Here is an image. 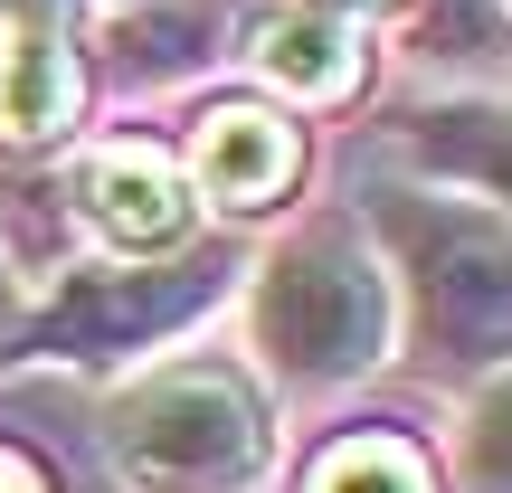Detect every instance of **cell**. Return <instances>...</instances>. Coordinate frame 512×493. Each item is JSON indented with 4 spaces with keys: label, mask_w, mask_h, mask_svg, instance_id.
Segmentation results:
<instances>
[{
    "label": "cell",
    "mask_w": 512,
    "mask_h": 493,
    "mask_svg": "<svg viewBox=\"0 0 512 493\" xmlns=\"http://www.w3.org/2000/svg\"><path fill=\"white\" fill-rule=\"evenodd\" d=\"M67 124H76L67 19H10V38H0V143H57Z\"/></svg>",
    "instance_id": "obj_7"
},
{
    "label": "cell",
    "mask_w": 512,
    "mask_h": 493,
    "mask_svg": "<svg viewBox=\"0 0 512 493\" xmlns=\"http://www.w3.org/2000/svg\"><path fill=\"white\" fill-rule=\"evenodd\" d=\"M304 10H332V19H351V29H361L370 10H389V0H304Z\"/></svg>",
    "instance_id": "obj_14"
},
{
    "label": "cell",
    "mask_w": 512,
    "mask_h": 493,
    "mask_svg": "<svg viewBox=\"0 0 512 493\" xmlns=\"http://www.w3.org/2000/svg\"><path fill=\"white\" fill-rule=\"evenodd\" d=\"M228 294V256H162V266H76L67 285L48 294V313L19 323L10 351H38V361H124V351H152L209 313Z\"/></svg>",
    "instance_id": "obj_4"
},
{
    "label": "cell",
    "mask_w": 512,
    "mask_h": 493,
    "mask_svg": "<svg viewBox=\"0 0 512 493\" xmlns=\"http://www.w3.org/2000/svg\"><path fill=\"white\" fill-rule=\"evenodd\" d=\"M304 493H446V475H437V456H427L418 437L361 427V437H332L323 456H313Z\"/></svg>",
    "instance_id": "obj_10"
},
{
    "label": "cell",
    "mask_w": 512,
    "mask_h": 493,
    "mask_svg": "<svg viewBox=\"0 0 512 493\" xmlns=\"http://www.w3.org/2000/svg\"><path fill=\"white\" fill-rule=\"evenodd\" d=\"M256 76H266V86H285V95H342L351 76H361L351 19L304 10V0H294L285 19H266V29H256Z\"/></svg>",
    "instance_id": "obj_9"
},
{
    "label": "cell",
    "mask_w": 512,
    "mask_h": 493,
    "mask_svg": "<svg viewBox=\"0 0 512 493\" xmlns=\"http://www.w3.org/2000/svg\"><path fill=\"white\" fill-rule=\"evenodd\" d=\"M408 152L446 181H475L484 200L512 209V105H437L408 124Z\"/></svg>",
    "instance_id": "obj_8"
},
{
    "label": "cell",
    "mask_w": 512,
    "mask_h": 493,
    "mask_svg": "<svg viewBox=\"0 0 512 493\" xmlns=\"http://www.w3.org/2000/svg\"><path fill=\"white\" fill-rule=\"evenodd\" d=\"M0 493H48V475H38L19 446H0Z\"/></svg>",
    "instance_id": "obj_13"
},
{
    "label": "cell",
    "mask_w": 512,
    "mask_h": 493,
    "mask_svg": "<svg viewBox=\"0 0 512 493\" xmlns=\"http://www.w3.org/2000/svg\"><path fill=\"white\" fill-rule=\"evenodd\" d=\"M105 465L133 493H247L275 465V408L238 361H162L105 408Z\"/></svg>",
    "instance_id": "obj_3"
},
{
    "label": "cell",
    "mask_w": 512,
    "mask_h": 493,
    "mask_svg": "<svg viewBox=\"0 0 512 493\" xmlns=\"http://www.w3.org/2000/svg\"><path fill=\"white\" fill-rule=\"evenodd\" d=\"M76 200H86V228L124 256H162L190 238V190L162 152L143 143H105L86 171H76Z\"/></svg>",
    "instance_id": "obj_6"
},
{
    "label": "cell",
    "mask_w": 512,
    "mask_h": 493,
    "mask_svg": "<svg viewBox=\"0 0 512 493\" xmlns=\"http://www.w3.org/2000/svg\"><path fill=\"white\" fill-rule=\"evenodd\" d=\"M380 228L389 294L408 304V342L446 380H484L512 361V209L475 200H427V190H380L370 200Z\"/></svg>",
    "instance_id": "obj_1"
},
{
    "label": "cell",
    "mask_w": 512,
    "mask_h": 493,
    "mask_svg": "<svg viewBox=\"0 0 512 493\" xmlns=\"http://www.w3.org/2000/svg\"><path fill=\"white\" fill-rule=\"evenodd\" d=\"M399 294L361 219H313L256 266L247 285V342L275 389H351L389 361Z\"/></svg>",
    "instance_id": "obj_2"
},
{
    "label": "cell",
    "mask_w": 512,
    "mask_h": 493,
    "mask_svg": "<svg viewBox=\"0 0 512 493\" xmlns=\"http://www.w3.org/2000/svg\"><path fill=\"white\" fill-rule=\"evenodd\" d=\"M294 171H304V133H294L285 114H266V105H219L190 133V190H200L219 219H266V209H285Z\"/></svg>",
    "instance_id": "obj_5"
},
{
    "label": "cell",
    "mask_w": 512,
    "mask_h": 493,
    "mask_svg": "<svg viewBox=\"0 0 512 493\" xmlns=\"http://www.w3.org/2000/svg\"><path fill=\"white\" fill-rule=\"evenodd\" d=\"M456 493H512V361L484 370L456 418Z\"/></svg>",
    "instance_id": "obj_11"
},
{
    "label": "cell",
    "mask_w": 512,
    "mask_h": 493,
    "mask_svg": "<svg viewBox=\"0 0 512 493\" xmlns=\"http://www.w3.org/2000/svg\"><path fill=\"white\" fill-rule=\"evenodd\" d=\"M19 323H29V294H19V275H10V256H0V351L19 342Z\"/></svg>",
    "instance_id": "obj_12"
}]
</instances>
